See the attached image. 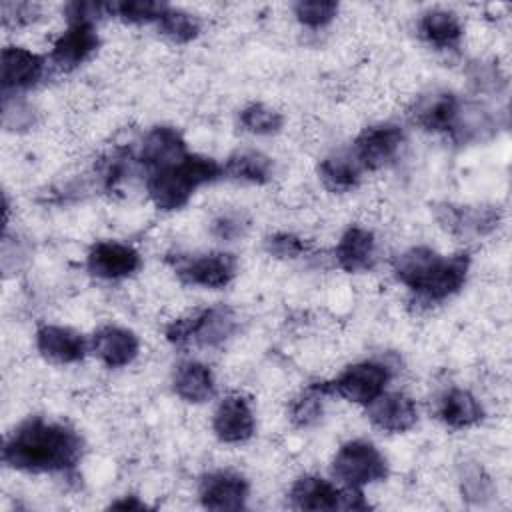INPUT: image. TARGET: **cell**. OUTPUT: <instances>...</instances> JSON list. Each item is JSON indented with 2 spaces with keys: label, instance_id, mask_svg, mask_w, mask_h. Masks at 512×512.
I'll return each mask as SVG.
<instances>
[{
  "label": "cell",
  "instance_id": "21",
  "mask_svg": "<svg viewBox=\"0 0 512 512\" xmlns=\"http://www.w3.org/2000/svg\"><path fill=\"white\" fill-rule=\"evenodd\" d=\"M436 418L452 430H464L478 424L484 416V410L476 396L464 388H448L436 400Z\"/></svg>",
  "mask_w": 512,
  "mask_h": 512
},
{
  "label": "cell",
  "instance_id": "23",
  "mask_svg": "<svg viewBox=\"0 0 512 512\" xmlns=\"http://www.w3.org/2000/svg\"><path fill=\"white\" fill-rule=\"evenodd\" d=\"M172 388L184 402L202 404L214 396L216 380L210 366L198 360H186L176 366L172 374Z\"/></svg>",
  "mask_w": 512,
  "mask_h": 512
},
{
  "label": "cell",
  "instance_id": "16",
  "mask_svg": "<svg viewBox=\"0 0 512 512\" xmlns=\"http://www.w3.org/2000/svg\"><path fill=\"white\" fill-rule=\"evenodd\" d=\"M460 106L462 102L454 92L436 88L426 94H420L414 100L408 116L412 124L420 126L426 132H450Z\"/></svg>",
  "mask_w": 512,
  "mask_h": 512
},
{
  "label": "cell",
  "instance_id": "19",
  "mask_svg": "<svg viewBox=\"0 0 512 512\" xmlns=\"http://www.w3.org/2000/svg\"><path fill=\"white\" fill-rule=\"evenodd\" d=\"M366 416L376 428L400 434L418 422V408L414 400L402 392H382L366 406Z\"/></svg>",
  "mask_w": 512,
  "mask_h": 512
},
{
  "label": "cell",
  "instance_id": "32",
  "mask_svg": "<svg viewBox=\"0 0 512 512\" xmlns=\"http://www.w3.org/2000/svg\"><path fill=\"white\" fill-rule=\"evenodd\" d=\"M240 126L250 132V134H256V136H272V134H278L284 126V116L262 104V102H250L248 106H244L240 110Z\"/></svg>",
  "mask_w": 512,
  "mask_h": 512
},
{
  "label": "cell",
  "instance_id": "29",
  "mask_svg": "<svg viewBox=\"0 0 512 512\" xmlns=\"http://www.w3.org/2000/svg\"><path fill=\"white\" fill-rule=\"evenodd\" d=\"M458 482L462 498L474 506H484L494 496V482L478 462L464 460L458 466Z\"/></svg>",
  "mask_w": 512,
  "mask_h": 512
},
{
  "label": "cell",
  "instance_id": "12",
  "mask_svg": "<svg viewBox=\"0 0 512 512\" xmlns=\"http://www.w3.org/2000/svg\"><path fill=\"white\" fill-rule=\"evenodd\" d=\"M100 46L96 24L92 22H68V28L54 40L50 50V62L62 70H74L84 64Z\"/></svg>",
  "mask_w": 512,
  "mask_h": 512
},
{
  "label": "cell",
  "instance_id": "26",
  "mask_svg": "<svg viewBox=\"0 0 512 512\" xmlns=\"http://www.w3.org/2000/svg\"><path fill=\"white\" fill-rule=\"evenodd\" d=\"M362 172L364 170L352 156L350 148L334 152V154L326 156L324 160H320V164H318L320 182L324 184L326 190L336 192V194L354 190L360 184Z\"/></svg>",
  "mask_w": 512,
  "mask_h": 512
},
{
  "label": "cell",
  "instance_id": "14",
  "mask_svg": "<svg viewBox=\"0 0 512 512\" xmlns=\"http://www.w3.org/2000/svg\"><path fill=\"white\" fill-rule=\"evenodd\" d=\"M188 154L190 152L186 148V140L176 128H172V126H154L140 140V146L134 154V160L138 164H142L144 168H148V172H152V170L172 166Z\"/></svg>",
  "mask_w": 512,
  "mask_h": 512
},
{
  "label": "cell",
  "instance_id": "28",
  "mask_svg": "<svg viewBox=\"0 0 512 512\" xmlns=\"http://www.w3.org/2000/svg\"><path fill=\"white\" fill-rule=\"evenodd\" d=\"M438 252L430 246H412L394 258L392 270L400 284H404L410 292L420 284V280L428 274L432 264L438 260Z\"/></svg>",
  "mask_w": 512,
  "mask_h": 512
},
{
  "label": "cell",
  "instance_id": "4",
  "mask_svg": "<svg viewBox=\"0 0 512 512\" xmlns=\"http://www.w3.org/2000/svg\"><path fill=\"white\" fill-rule=\"evenodd\" d=\"M332 474L344 486L362 488L388 476V460L370 440L356 438L338 448L332 460Z\"/></svg>",
  "mask_w": 512,
  "mask_h": 512
},
{
  "label": "cell",
  "instance_id": "37",
  "mask_svg": "<svg viewBox=\"0 0 512 512\" xmlns=\"http://www.w3.org/2000/svg\"><path fill=\"white\" fill-rule=\"evenodd\" d=\"M246 228H248L246 220L242 218V214H236V212L220 214L212 222V234L218 240H228V242L234 238H240L246 232Z\"/></svg>",
  "mask_w": 512,
  "mask_h": 512
},
{
  "label": "cell",
  "instance_id": "6",
  "mask_svg": "<svg viewBox=\"0 0 512 512\" xmlns=\"http://www.w3.org/2000/svg\"><path fill=\"white\" fill-rule=\"evenodd\" d=\"M172 268L178 280L186 286L218 290L236 278L238 258L230 252L178 254L172 258Z\"/></svg>",
  "mask_w": 512,
  "mask_h": 512
},
{
  "label": "cell",
  "instance_id": "33",
  "mask_svg": "<svg viewBox=\"0 0 512 512\" xmlns=\"http://www.w3.org/2000/svg\"><path fill=\"white\" fill-rule=\"evenodd\" d=\"M166 8L168 4L158 0H120L108 2V16H116L126 24H156Z\"/></svg>",
  "mask_w": 512,
  "mask_h": 512
},
{
  "label": "cell",
  "instance_id": "38",
  "mask_svg": "<svg viewBox=\"0 0 512 512\" xmlns=\"http://www.w3.org/2000/svg\"><path fill=\"white\" fill-rule=\"evenodd\" d=\"M110 508H114V510H144L148 506L142 500H138L136 496H122L120 500L112 502Z\"/></svg>",
  "mask_w": 512,
  "mask_h": 512
},
{
  "label": "cell",
  "instance_id": "36",
  "mask_svg": "<svg viewBox=\"0 0 512 512\" xmlns=\"http://www.w3.org/2000/svg\"><path fill=\"white\" fill-rule=\"evenodd\" d=\"M40 18V6L32 2H4L2 4V24L4 28L28 26Z\"/></svg>",
  "mask_w": 512,
  "mask_h": 512
},
{
  "label": "cell",
  "instance_id": "31",
  "mask_svg": "<svg viewBox=\"0 0 512 512\" xmlns=\"http://www.w3.org/2000/svg\"><path fill=\"white\" fill-rule=\"evenodd\" d=\"M492 128H494V124L482 108H478V106H470V108L460 106L450 134L456 142L464 144V142L484 140L492 132Z\"/></svg>",
  "mask_w": 512,
  "mask_h": 512
},
{
  "label": "cell",
  "instance_id": "34",
  "mask_svg": "<svg viewBox=\"0 0 512 512\" xmlns=\"http://www.w3.org/2000/svg\"><path fill=\"white\" fill-rule=\"evenodd\" d=\"M296 20L312 30L328 26L336 14H338V4L330 0H300L292 6Z\"/></svg>",
  "mask_w": 512,
  "mask_h": 512
},
{
  "label": "cell",
  "instance_id": "7",
  "mask_svg": "<svg viewBox=\"0 0 512 512\" xmlns=\"http://www.w3.org/2000/svg\"><path fill=\"white\" fill-rule=\"evenodd\" d=\"M402 144L404 130L398 124L382 122L364 128L352 142L350 152L364 172H374L388 166L398 156Z\"/></svg>",
  "mask_w": 512,
  "mask_h": 512
},
{
  "label": "cell",
  "instance_id": "9",
  "mask_svg": "<svg viewBox=\"0 0 512 512\" xmlns=\"http://www.w3.org/2000/svg\"><path fill=\"white\" fill-rule=\"evenodd\" d=\"M142 266L140 252L124 242L100 240L86 254V268L92 276L108 282L130 278Z\"/></svg>",
  "mask_w": 512,
  "mask_h": 512
},
{
  "label": "cell",
  "instance_id": "18",
  "mask_svg": "<svg viewBox=\"0 0 512 512\" xmlns=\"http://www.w3.org/2000/svg\"><path fill=\"white\" fill-rule=\"evenodd\" d=\"M90 350L104 366L122 368L134 362V358L138 356L140 340L130 328L104 324L94 332L90 340Z\"/></svg>",
  "mask_w": 512,
  "mask_h": 512
},
{
  "label": "cell",
  "instance_id": "11",
  "mask_svg": "<svg viewBox=\"0 0 512 512\" xmlns=\"http://www.w3.org/2000/svg\"><path fill=\"white\" fill-rule=\"evenodd\" d=\"M250 494L248 480L232 470H214L200 478L198 498L208 510H242Z\"/></svg>",
  "mask_w": 512,
  "mask_h": 512
},
{
  "label": "cell",
  "instance_id": "27",
  "mask_svg": "<svg viewBox=\"0 0 512 512\" xmlns=\"http://www.w3.org/2000/svg\"><path fill=\"white\" fill-rule=\"evenodd\" d=\"M330 396L326 382H312L288 404V418L296 428H310L320 422L324 402Z\"/></svg>",
  "mask_w": 512,
  "mask_h": 512
},
{
  "label": "cell",
  "instance_id": "24",
  "mask_svg": "<svg viewBox=\"0 0 512 512\" xmlns=\"http://www.w3.org/2000/svg\"><path fill=\"white\" fill-rule=\"evenodd\" d=\"M418 34L422 36L424 42L438 50H456L462 40L464 26L456 12L432 8L420 16Z\"/></svg>",
  "mask_w": 512,
  "mask_h": 512
},
{
  "label": "cell",
  "instance_id": "15",
  "mask_svg": "<svg viewBox=\"0 0 512 512\" xmlns=\"http://www.w3.org/2000/svg\"><path fill=\"white\" fill-rule=\"evenodd\" d=\"M2 96H16L40 82L46 62L40 54L22 46L2 48Z\"/></svg>",
  "mask_w": 512,
  "mask_h": 512
},
{
  "label": "cell",
  "instance_id": "8",
  "mask_svg": "<svg viewBox=\"0 0 512 512\" xmlns=\"http://www.w3.org/2000/svg\"><path fill=\"white\" fill-rule=\"evenodd\" d=\"M470 262L472 260L468 252H456L452 256L440 254L422 282L412 290V294H416V300L424 304H438L448 300L462 290L470 272Z\"/></svg>",
  "mask_w": 512,
  "mask_h": 512
},
{
  "label": "cell",
  "instance_id": "25",
  "mask_svg": "<svg viewBox=\"0 0 512 512\" xmlns=\"http://www.w3.org/2000/svg\"><path fill=\"white\" fill-rule=\"evenodd\" d=\"M224 176L246 182V184H266L272 180L274 162L260 150L238 148L222 164Z\"/></svg>",
  "mask_w": 512,
  "mask_h": 512
},
{
  "label": "cell",
  "instance_id": "35",
  "mask_svg": "<svg viewBox=\"0 0 512 512\" xmlns=\"http://www.w3.org/2000/svg\"><path fill=\"white\" fill-rule=\"evenodd\" d=\"M264 250L280 260H294L300 258L304 254H308L310 244L300 238L298 234L292 232H274L270 236H266L264 240Z\"/></svg>",
  "mask_w": 512,
  "mask_h": 512
},
{
  "label": "cell",
  "instance_id": "20",
  "mask_svg": "<svg viewBox=\"0 0 512 512\" xmlns=\"http://www.w3.org/2000/svg\"><path fill=\"white\" fill-rule=\"evenodd\" d=\"M338 268L348 274L368 272L376 262V236L364 226H350L334 248Z\"/></svg>",
  "mask_w": 512,
  "mask_h": 512
},
{
  "label": "cell",
  "instance_id": "22",
  "mask_svg": "<svg viewBox=\"0 0 512 512\" xmlns=\"http://www.w3.org/2000/svg\"><path fill=\"white\" fill-rule=\"evenodd\" d=\"M288 496L298 510H342V488L314 474L300 476L292 484Z\"/></svg>",
  "mask_w": 512,
  "mask_h": 512
},
{
  "label": "cell",
  "instance_id": "2",
  "mask_svg": "<svg viewBox=\"0 0 512 512\" xmlns=\"http://www.w3.org/2000/svg\"><path fill=\"white\" fill-rule=\"evenodd\" d=\"M222 176L224 168L220 162L190 152L172 166L148 172L146 192L158 210L172 212L186 206L198 188L212 184Z\"/></svg>",
  "mask_w": 512,
  "mask_h": 512
},
{
  "label": "cell",
  "instance_id": "13",
  "mask_svg": "<svg viewBox=\"0 0 512 512\" xmlns=\"http://www.w3.org/2000/svg\"><path fill=\"white\" fill-rule=\"evenodd\" d=\"M254 410L242 394L224 396L212 416V430L224 444H240L254 436Z\"/></svg>",
  "mask_w": 512,
  "mask_h": 512
},
{
  "label": "cell",
  "instance_id": "30",
  "mask_svg": "<svg viewBox=\"0 0 512 512\" xmlns=\"http://www.w3.org/2000/svg\"><path fill=\"white\" fill-rule=\"evenodd\" d=\"M156 26L162 36H166L168 40H172L176 44L192 42L200 34L198 18L186 10L174 8L170 4L164 10V14L160 16V20L156 22Z\"/></svg>",
  "mask_w": 512,
  "mask_h": 512
},
{
  "label": "cell",
  "instance_id": "10",
  "mask_svg": "<svg viewBox=\"0 0 512 512\" xmlns=\"http://www.w3.org/2000/svg\"><path fill=\"white\" fill-rule=\"evenodd\" d=\"M434 218L454 236H488L500 224V212L494 206H456L442 202L434 204Z\"/></svg>",
  "mask_w": 512,
  "mask_h": 512
},
{
  "label": "cell",
  "instance_id": "3",
  "mask_svg": "<svg viewBox=\"0 0 512 512\" xmlns=\"http://www.w3.org/2000/svg\"><path fill=\"white\" fill-rule=\"evenodd\" d=\"M238 326L240 318L234 308L226 304H214L172 320L164 334L166 340L176 346L196 344L202 348H218L236 334Z\"/></svg>",
  "mask_w": 512,
  "mask_h": 512
},
{
  "label": "cell",
  "instance_id": "17",
  "mask_svg": "<svg viewBox=\"0 0 512 512\" xmlns=\"http://www.w3.org/2000/svg\"><path fill=\"white\" fill-rule=\"evenodd\" d=\"M36 350L52 364H76L90 350L88 340L74 328L42 324L36 330Z\"/></svg>",
  "mask_w": 512,
  "mask_h": 512
},
{
  "label": "cell",
  "instance_id": "1",
  "mask_svg": "<svg viewBox=\"0 0 512 512\" xmlns=\"http://www.w3.org/2000/svg\"><path fill=\"white\" fill-rule=\"evenodd\" d=\"M84 452L80 434L42 416L20 422L4 440L2 462L14 470L54 474L72 470Z\"/></svg>",
  "mask_w": 512,
  "mask_h": 512
},
{
  "label": "cell",
  "instance_id": "5",
  "mask_svg": "<svg viewBox=\"0 0 512 512\" xmlns=\"http://www.w3.org/2000/svg\"><path fill=\"white\" fill-rule=\"evenodd\" d=\"M392 380V368L382 360H362L344 368L334 380L326 382L330 396H340L348 402L368 406Z\"/></svg>",
  "mask_w": 512,
  "mask_h": 512
}]
</instances>
